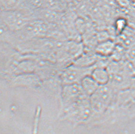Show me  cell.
Returning a JSON list of instances; mask_svg holds the SVG:
<instances>
[{
  "label": "cell",
  "mask_w": 135,
  "mask_h": 134,
  "mask_svg": "<svg viewBox=\"0 0 135 134\" xmlns=\"http://www.w3.org/2000/svg\"><path fill=\"white\" fill-rule=\"evenodd\" d=\"M109 84L99 86L94 94L89 97L92 115L89 121H98L101 119L113 103L117 92Z\"/></svg>",
  "instance_id": "6da1fadb"
},
{
  "label": "cell",
  "mask_w": 135,
  "mask_h": 134,
  "mask_svg": "<svg viewBox=\"0 0 135 134\" xmlns=\"http://www.w3.org/2000/svg\"><path fill=\"white\" fill-rule=\"evenodd\" d=\"M60 113L62 119L74 124H81L89 122L92 115L89 98L61 111Z\"/></svg>",
  "instance_id": "7a4b0ae2"
},
{
  "label": "cell",
  "mask_w": 135,
  "mask_h": 134,
  "mask_svg": "<svg viewBox=\"0 0 135 134\" xmlns=\"http://www.w3.org/2000/svg\"><path fill=\"white\" fill-rule=\"evenodd\" d=\"M0 19L14 32L19 31L30 22L36 19L34 12L24 9L5 10L0 16Z\"/></svg>",
  "instance_id": "3957f363"
},
{
  "label": "cell",
  "mask_w": 135,
  "mask_h": 134,
  "mask_svg": "<svg viewBox=\"0 0 135 134\" xmlns=\"http://www.w3.org/2000/svg\"><path fill=\"white\" fill-rule=\"evenodd\" d=\"M60 95L61 111L89 98L85 94L80 84H63L61 89Z\"/></svg>",
  "instance_id": "277c9868"
},
{
  "label": "cell",
  "mask_w": 135,
  "mask_h": 134,
  "mask_svg": "<svg viewBox=\"0 0 135 134\" xmlns=\"http://www.w3.org/2000/svg\"><path fill=\"white\" fill-rule=\"evenodd\" d=\"M96 65L97 63L89 67H82L74 64L68 66L60 73L59 79L62 85L80 84L84 77L91 74Z\"/></svg>",
  "instance_id": "5b68a950"
},
{
  "label": "cell",
  "mask_w": 135,
  "mask_h": 134,
  "mask_svg": "<svg viewBox=\"0 0 135 134\" xmlns=\"http://www.w3.org/2000/svg\"><path fill=\"white\" fill-rule=\"evenodd\" d=\"M90 75L99 86L106 85L110 82V76L109 71L103 66L96 65L92 71Z\"/></svg>",
  "instance_id": "8992f818"
},
{
  "label": "cell",
  "mask_w": 135,
  "mask_h": 134,
  "mask_svg": "<svg viewBox=\"0 0 135 134\" xmlns=\"http://www.w3.org/2000/svg\"><path fill=\"white\" fill-rule=\"evenodd\" d=\"M116 48V44L113 41L106 39L99 42L96 47L95 50L97 55L106 58L112 55Z\"/></svg>",
  "instance_id": "52a82bcc"
},
{
  "label": "cell",
  "mask_w": 135,
  "mask_h": 134,
  "mask_svg": "<svg viewBox=\"0 0 135 134\" xmlns=\"http://www.w3.org/2000/svg\"><path fill=\"white\" fill-rule=\"evenodd\" d=\"M15 84L21 86L36 87L41 84L39 77L32 74H25L17 77L14 80Z\"/></svg>",
  "instance_id": "ba28073f"
},
{
  "label": "cell",
  "mask_w": 135,
  "mask_h": 134,
  "mask_svg": "<svg viewBox=\"0 0 135 134\" xmlns=\"http://www.w3.org/2000/svg\"><path fill=\"white\" fill-rule=\"evenodd\" d=\"M97 55L87 52L83 53L76 58L74 64L82 67H89L95 65L97 63Z\"/></svg>",
  "instance_id": "9c48e42d"
},
{
  "label": "cell",
  "mask_w": 135,
  "mask_h": 134,
  "mask_svg": "<svg viewBox=\"0 0 135 134\" xmlns=\"http://www.w3.org/2000/svg\"><path fill=\"white\" fill-rule=\"evenodd\" d=\"M80 84L85 94L89 97L94 94L99 87V84L90 75L84 77Z\"/></svg>",
  "instance_id": "30bf717a"
},
{
  "label": "cell",
  "mask_w": 135,
  "mask_h": 134,
  "mask_svg": "<svg viewBox=\"0 0 135 134\" xmlns=\"http://www.w3.org/2000/svg\"><path fill=\"white\" fill-rule=\"evenodd\" d=\"M125 26V22L122 19H118L115 23V28L117 31L120 32L123 30Z\"/></svg>",
  "instance_id": "8fae6325"
},
{
  "label": "cell",
  "mask_w": 135,
  "mask_h": 134,
  "mask_svg": "<svg viewBox=\"0 0 135 134\" xmlns=\"http://www.w3.org/2000/svg\"><path fill=\"white\" fill-rule=\"evenodd\" d=\"M84 2L85 0H71V4L75 8H78L83 5Z\"/></svg>",
  "instance_id": "7c38bea8"
}]
</instances>
